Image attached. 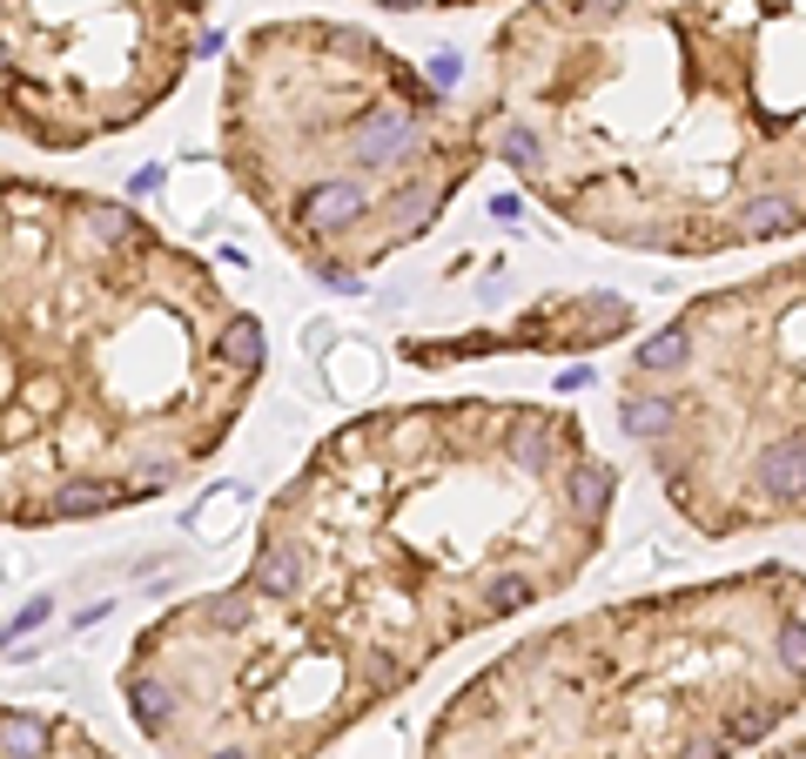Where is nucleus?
<instances>
[{"instance_id":"f257e3e1","label":"nucleus","mask_w":806,"mask_h":759,"mask_svg":"<svg viewBox=\"0 0 806 759\" xmlns=\"http://www.w3.org/2000/svg\"><path fill=\"white\" fill-rule=\"evenodd\" d=\"M612 497H618V471L612 464H598V457H579L572 471H564V504L598 531L605 525V512H612Z\"/></svg>"},{"instance_id":"f03ea898","label":"nucleus","mask_w":806,"mask_h":759,"mask_svg":"<svg viewBox=\"0 0 806 759\" xmlns=\"http://www.w3.org/2000/svg\"><path fill=\"white\" fill-rule=\"evenodd\" d=\"M250 584L256 599H296V584H303V551L289 545V538H269L263 551H256V565H250Z\"/></svg>"},{"instance_id":"7ed1b4c3","label":"nucleus","mask_w":806,"mask_h":759,"mask_svg":"<svg viewBox=\"0 0 806 759\" xmlns=\"http://www.w3.org/2000/svg\"><path fill=\"white\" fill-rule=\"evenodd\" d=\"M121 693H128V713H135V726H141V732H169V713H176V686H161L148 665H128Z\"/></svg>"},{"instance_id":"20e7f679","label":"nucleus","mask_w":806,"mask_h":759,"mask_svg":"<svg viewBox=\"0 0 806 759\" xmlns=\"http://www.w3.org/2000/svg\"><path fill=\"white\" fill-rule=\"evenodd\" d=\"M760 491H780V497L806 491V438H780L760 451Z\"/></svg>"},{"instance_id":"39448f33","label":"nucleus","mask_w":806,"mask_h":759,"mask_svg":"<svg viewBox=\"0 0 806 759\" xmlns=\"http://www.w3.org/2000/svg\"><path fill=\"white\" fill-rule=\"evenodd\" d=\"M618 431L625 438H666L672 431V397H645V390H632V397H618Z\"/></svg>"},{"instance_id":"423d86ee","label":"nucleus","mask_w":806,"mask_h":759,"mask_svg":"<svg viewBox=\"0 0 806 759\" xmlns=\"http://www.w3.org/2000/svg\"><path fill=\"white\" fill-rule=\"evenodd\" d=\"M215 350H222V363H235L242 377H256V370H263V329H256V316H229L222 336H215Z\"/></svg>"},{"instance_id":"0eeeda50","label":"nucleus","mask_w":806,"mask_h":759,"mask_svg":"<svg viewBox=\"0 0 806 759\" xmlns=\"http://www.w3.org/2000/svg\"><path fill=\"white\" fill-rule=\"evenodd\" d=\"M733 222H740V235H786V229H799V202L793 196H753Z\"/></svg>"},{"instance_id":"6e6552de","label":"nucleus","mask_w":806,"mask_h":759,"mask_svg":"<svg viewBox=\"0 0 806 759\" xmlns=\"http://www.w3.org/2000/svg\"><path fill=\"white\" fill-rule=\"evenodd\" d=\"M531 599H538V578H524V571H491V578H484V619L524 612Z\"/></svg>"},{"instance_id":"1a4fd4ad","label":"nucleus","mask_w":806,"mask_h":759,"mask_svg":"<svg viewBox=\"0 0 806 759\" xmlns=\"http://www.w3.org/2000/svg\"><path fill=\"white\" fill-rule=\"evenodd\" d=\"M47 752V726L34 713H0V759H41Z\"/></svg>"},{"instance_id":"9d476101","label":"nucleus","mask_w":806,"mask_h":759,"mask_svg":"<svg viewBox=\"0 0 806 759\" xmlns=\"http://www.w3.org/2000/svg\"><path fill=\"white\" fill-rule=\"evenodd\" d=\"M686 357H692V336L686 329H659V336H645V344L632 350L638 370H679Z\"/></svg>"},{"instance_id":"9b49d317","label":"nucleus","mask_w":806,"mask_h":759,"mask_svg":"<svg viewBox=\"0 0 806 759\" xmlns=\"http://www.w3.org/2000/svg\"><path fill=\"white\" fill-rule=\"evenodd\" d=\"M202 625H215V632H242V625H250V599H242V592H215V599L202 605Z\"/></svg>"},{"instance_id":"f8f14e48","label":"nucleus","mask_w":806,"mask_h":759,"mask_svg":"<svg viewBox=\"0 0 806 759\" xmlns=\"http://www.w3.org/2000/svg\"><path fill=\"white\" fill-rule=\"evenodd\" d=\"M505 161H511V168H524V176H531V168L544 161V141H538V135H531V128L518 122V128L505 135Z\"/></svg>"},{"instance_id":"ddd939ff","label":"nucleus","mask_w":806,"mask_h":759,"mask_svg":"<svg viewBox=\"0 0 806 759\" xmlns=\"http://www.w3.org/2000/svg\"><path fill=\"white\" fill-rule=\"evenodd\" d=\"M47 619H54V599H34V605H28V612H14V619H8V625H0V652H8V645H14V639H28V632H34V625H47Z\"/></svg>"},{"instance_id":"4468645a","label":"nucleus","mask_w":806,"mask_h":759,"mask_svg":"<svg viewBox=\"0 0 806 759\" xmlns=\"http://www.w3.org/2000/svg\"><path fill=\"white\" fill-rule=\"evenodd\" d=\"M773 719H780V706H760V713H740L733 726H725V739H733V746H753L760 732H773Z\"/></svg>"},{"instance_id":"2eb2a0df","label":"nucleus","mask_w":806,"mask_h":759,"mask_svg":"<svg viewBox=\"0 0 806 759\" xmlns=\"http://www.w3.org/2000/svg\"><path fill=\"white\" fill-rule=\"evenodd\" d=\"M780 658L806 679V625H799V619H786V625H780Z\"/></svg>"},{"instance_id":"dca6fc26","label":"nucleus","mask_w":806,"mask_h":759,"mask_svg":"<svg viewBox=\"0 0 806 759\" xmlns=\"http://www.w3.org/2000/svg\"><path fill=\"white\" fill-rule=\"evenodd\" d=\"M558 8L585 21V14H618V8H632V0H558Z\"/></svg>"},{"instance_id":"f3484780","label":"nucleus","mask_w":806,"mask_h":759,"mask_svg":"<svg viewBox=\"0 0 806 759\" xmlns=\"http://www.w3.org/2000/svg\"><path fill=\"white\" fill-rule=\"evenodd\" d=\"M457 74H464V61H457V54H437V67H431V81H437V88H450Z\"/></svg>"},{"instance_id":"a211bd4d","label":"nucleus","mask_w":806,"mask_h":759,"mask_svg":"<svg viewBox=\"0 0 806 759\" xmlns=\"http://www.w3.org/2000/svg\"><path fill=\"white\" fill-rule=\"evenodd\" d=\"M518 209H524L518 196H491V215H498V222H518Z\"/></svg>"},{"instance_id":"6ab92c4d","label":"nucleus","mask_w":806,"mask_h":759,"mask_svg":"<svg viewBox=\"0 0 806 759\" xmlns=\"http://www.w3.org/2000/svg\"><path fill=\"white\" fill-rule=\"evenodd\" d=\"M209 759H250V752H242V746H222V752H209Z\"/></svg>"},{"instance_id":"aec40b11","label":"nucleus","mask_w":806,"mask_h":759,"mask_svg":"<svg viewBox=\"0 0 806 759\" xmlns=\"http://www.w3.org/2000/svg\"><path fill=\"white\" fill-rule=\"evenodd\" d=\"M0 235H8V209H0Z\"/></svg>"},{"instance_id":"412c9836","label":"nucleus","mask_w":806,"mask_h":759,"mask_svg":"<svg viewBox=\"0 0 806 759\" xmlns=\"http://www.w3.org/2000/svg\"><path fill=\"white\" fill-rule=\"evenodd\" d=\"M780 759H806V752H780Z\"/></svg>"}]
</instances>
